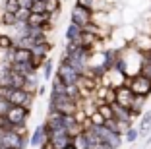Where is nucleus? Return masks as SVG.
Segmentation results:
<instances>
[{
  "instance_id": "f257e3e1",
  "label": "nucleus",
  "mask_w": 151,
  "mask_h": 149,
  "mask_svg": "<svg viewBox=\"0 0 151 149\" xmlns=\"http://www.w3.org/2000/svg\"><path fill=\"white\" fill-rule=\"evenodd\" d=\"M93 22H95V10L85 8V6L78 4V2L72 6V12H70V23L78 25L80 29H83V27H87L89 23H93Z\"/></svg>"
},
{
  "instance_id": "f03ea898",
  "label": "nucleus",
  "mask_w": 151,
  "mask_h": 149,
  "mask_svg": "<svg viewBox=\"0 0 151 149\" xmlns=\"http://www.w3.org/2000/svg\"><path fill=\"white\" fill-rule=\"evenodd\" d=\"M124 85H128L130 91H132L136 97H145V99H149V95H151V79L145 78L143 74L130 76V78L126 79Z\"/></svg>"
},
{
  "instance_id": "7ed1b4c3",
  "label": "nucleus",
  "mask_w": 151,
  "mask_h": 149,
  "mask_svg": "<svg viewBox=\"0 0 151 149\" xmlns=\"http://www.w3.org/2000/svg\"><path fill=\"white\" fill-rule=\"evenodd\" d=\"M6 120L12 126L16 124H27V118L31 116V107H23V105H10V109L6 110Z\"/></svg>"
},
{
  "instance_id": "20e7f679",
  "label": "nucleus",
  "mask_w": 151,
  "mask_h": 149,
  "mask_svg": "<svg viewBox=\"0 0 151 149\" xmlns=\"http://www.w3.org/2000/svg\"><path fill=\"white\" fill-rule=\"evenodd\" d=\"M33 99H35V93H29L27 89H12L6 97V101L10 105H23V107H31Z\"/></svg>"
},
{
  "instance_id": "39448f33",
  "label": "nucleus",
  "mask_w": 151,
  "mask_h": 149,
  "mask_svg": "<svg viewBox=\"0 0 151 149\" xmlns=\"http://www.w3.org/2000/svg\"><path fill=\"white\" fill-rule=\"evenodd\" d=\"M56 74L64 79V83H66V85L68 83H78V79H80V76H81L80 72L72 66V62H68V60H60Z\"/></svg>"
},
{
  "instance_id": "423d86ee",
  "label": "nucleus",
  "mask_w": 151,
  "mask_h": 149,
  "mask_svg": "<svg viewBox=\"0 0 151 149\" xmlns=\"http://www.w3.org/2000/svg\"><path fill=\"white\" fill-rule=\"evenodd\" d=\"M114 91H116V103L114 105L130 109V107H132V101H134V93L130 91L128 85H118V87H114Z\"/></svg>"
},
{
  "instance_id": "0eeeda50",
  "label": "nucleus",
  "mask_w": 151,
  "mask_h": 149,
  "mask_svg": "<svg viewBox=\"0 0 151 149\" xmlns=\"http://www.w3.org/2000/svg\"><path fill=\"white\" fill-rule=\"evenodd\" d=\"M130 45H132L136 50H139L142 54H147L151 50V35L145 33V31H142V33H138V37H136Z\"/></svg>"
},
{
  "instance_id": "6e6552de",
  "label": "nucleus",
  "mask_w": 151,
  "mask_h": 149,
  "mask_svg": "<svg viewBox=\"0 0 151 149\" xmlns=\"http://www.w3.org/2000/svg\"><path fill=\"white\" fill-rule=\"evenodd\" d=\"M54 23V18L50 14H29V19H27V25L29 27H45Z\"/></svg>"
},
{
  "instance_id": "1a4fd4ad",
  "label": "nucleus",
  "mask_w": 151,
  "mask_h": 149,
  "mask_svg": "<svg viewBox=\"0 0 151 149\" xmlns=\"http://www.w3.org/2000/svg\"><path fill=\"white\" fill-rule=\"evenodd\" d=\"M47 140V134H45V126L43 124H39V126H35L33 128V132L29 134V147H35V149H39L41 147V143Z\"/></svg>"
},
{
  "instance_id": "9d476101",
  "label": "nucleus",
  "mask_w": 151,
  "mask_h": 149,
  "mask_svg": "<svg viewBox=\"0 0 151 149\" xmlns=\"http://www.w3.org/2000/svg\"><path fill=\"white\" fill-rule=\"evenodd\" d=\"M138 132H139V137L147 136L151 132V109L142 114V118H139V122H138Z\"/></svg>"
},
{
  "instance_id": "9b49d317",
  "label": "nucleus",
  "mask_w": 151,
  "mask_h": 149,
  "mask_svg": "<svg viewBox=\"0 0 151 149\" xmlns=\"http://www.w3.org/2000/svg\"><path fill=\"white\" fill-rule=\"evenodd\" d=\"M52 76H54V60L49 56L45 60L43 68H41V78H43L45 81H49V79H52Z\"/></svg>"
},
{
  "instance_id": "f8f14e48",
  "label": "nucleus",
  "mask_w": 151,
  "mask_h": 149,
  "mask_svg": "<svg viewBox=\"0 0 151 149\" xmlns=\"http://www.w3.org/2000/svg\"><path fill=\"white\" fill-rule=\"evenodd\" d=\"M62 10V2L60 0H45V12L50 14L52 18H56Z\"/></svg>"
},
{
  "instance_id": "ddd939ff",
  "label": "nucleus",
  "mask_w": 151,
  "mask_h": 149,
  "mask_svg": "<svg viewBox=\"0 0 151 149\" xmlns=\"http://www.w3.org/2000/svg\"><path fill=\"white\" fill-rule=\"evenodd\" d=\"M39 85H41V76L39 74H29V76H25V89L29 93H35Z\"/></svg>"
},
{
  "instance_id": "4468645a",
  "label": "nucleus",
  "mask_w": 151,
  "mask_h": 149,
  "mask_svg": "<svg viewBox=\"0 0 151 149\" xmlns=\"http://www.w3.org/2000/svg\"><path fill=\"white\" fill-rule=\"evenodd\" d=\"M12 48H16V39L8 33H0V50L6 53V50H12Z\"/></svg>"
},
{
  "instance_id": "2eb2a0df",
  "label": "nucleus",
  "mask_w": 151,
  "mask_h": 149,
  "mask_svg": "<svg viewBox=\"0 0 151 149\" xmlns=\"http://www.w3.org/2000/svg\"><path fill=\"white\" fill-rule=\"evenodd\" d=\"M0 22H2V27H16L18 19H16V14H10L6 10H0Z\"/></svg>"
},
{
  "instance_id": "dca6fc26",
  "label": "nucleus",
  "mask_w": 151,
  "mask_h": 149,
  "mask_svg": "<svg viewBox=\"0 0 151 149\" xmlns=\"http://www.w3.org/2000/svg\"><path fill=\"white\" fill-rule=\"evenodd\" d=\"M81 29L78 25H74V23H70V25L66 27V31H64V39H66V43H72V41H78V37H80Z\"/></svg>"
},
{
  "instance_id": "f3484780",
  "label": "nucleus",
  "mask_w": 151,
  "mask_h": 149,
  "mask_svg": "<svg viewBox=\"0 0 151 149\" xmlns=\"http://www.w3.org/2000/svg\"><path fill=\"white\" fill-rule=\"evenodd\" d=\"M97 110L105 116V120L114 118V107L109 105V103H97Z\"/></svg>"
},
{
  "instance_id": "a211bd4d",
  "label": "nucleus",
  "mask_w": 151,
  "mask_h": 149,
  "mask_svg": "<svg viewBox=\"0 0 151 149\" xmlns=\"http://www.w3.org/2000/svg\"><path fill=\"white\" fill-rule=\"evenodd\" d=\"M122 137H124V141H126V143H134V141H138V137H139L138 126H132L130 130H126Z\"/></svg>"
},
{
  "instance_id": "6ab92c4d",
  "label": "nucleus",
  "mask_w": 151,
  "mask_h": 149,
  "mask_svg": "<svg viewBox=\"0 0 151 149\" xmlns=\"http://www.w3.org/2000/svg\"><path fill=\"white\" fill-rule=\"evenodd\" d=\"M45 60H47V58H41V56H35V54H33V58L29 60V66H31V72L39 74V72H41V68H43V64H45Z\"/></svg>"
},
{
  "instance_id": "aec40b11",
  "label": "nucleus",
  "mask_w": 151,
  "mask_h": 149,
  "mask_svg": "<svg viewBox=\"0 0 151 149\" xmlns=\"http://www.w3.org/2000/svg\"><path fill=\"white\" fill-rule=\"evenodd\" d=\"M138 74H143L145 78L151 79V60H147V56H143V62H142V66H139Z\"/></svg>"
},
{
  "instance_id": "412c9836",
  "label": "nucleus",
  "mask_w": 151,
  "mask_h": 149,
  "mask_svg": "<svg viewBox=\"0 0 151 149\" xmlns=\"http://www.w3.org/2000/svg\"><path fill=\"white\" fill-rule=\"evenodd\" d=\"M2 10H6V12H10V14H16V12L19 10L18 0H6L4 6H2Z\"/></svg>"
},
{
  "instance_id": "4be33fe9",
  "label": "nucleus",
  "mask_w": 151,
  "mask_h": 149,
  "mask_svg": "<svg viewBox=\"0 0 151 149\" xmlns=\"http://www.w3.org/2000/svg\"><path fill=\"white\" fill-rule=\"evenodd\" d=\"M89 122L93 124V126H105V116L97 110V112H93L91 116H89Z\"/></svg>"
},
{
  "instance_id": "5701e85b",
  "label": "nucleus",
  "mask_w": 151,
  "mask_h": 149,
  "mask_svg": "<svg viewBox=\"0 0 151 149\" xmlns=\"http://www.w3.org/2000/svg\"><path fill=\"white\" fill-rule=\"evenodd\" d=\"M29 10H23V8H19L18 12H16V19H18V23H27V19H29Z\"/></svg>"
},
{
  "instance_id": "b1692460",
  "label": "nucleus",
  "mask_w": 151,
  "mask_h": 149,
  "mask_svg": "<svg viewBox=\"0 0 151 149\" xmlns=\"http://www.w3.org/2000/svg\"><path fill=\"white\" fill-rule=\"evenodd\" d=\"M31 14H45V0H37V2H33L31 10H29Z\"/></svg>"
},
{
  "instance_id": "393cba45",
  "label": "nucleus",
  "mask_w": 151,
  "mask_h": 149,
  "mask_svg": "<svg viewBox=\"0 0 151 149\" xmlns=\"http://www.w3.org/2000/svg\"><path fill=\"white\" fill-rule=\"evenodd\" d=\"M78 4H81V6H85V8H91V10H97V6H99V2L101 0H76Z\"/></svg>"
},
{
  "instance_id": "a878e982",
  "label": "nucleus",
  "mask_w": 151,
  "mask_h": 149,
  "mask_svg": "<svg viewBox=\"0 0 151 149\" xmlns=\"http://www.w3.org/2000/svg\"><path fill=\"white\" fill-rule=\"evenodd\" d=\"M74 118H76V122H78V124H83L85 120H87V116H85V112H83L81 109H78V110L74 112Z\"/></svg>"
},
{
  "instance_id": "bb28decb",
  "label": "nucleus",
  "mask_w": 151,
  "mask_h": 149,
  "mask_svg": "<svg viewBox=\"0 0 151 149\" xmlns=\"http://www.w3.org/2000/svg\"><path fill=\"white\" fill-rule=\"evenodd\" d=\"M18 4H19V8H23V10H31L33 0H18Z\"/></svg>"
},
{
  "instance_id": "cd10ccee",
  "label": "nucleus",
  "mask_w": 151,
  "mask_h": 149,
  "mask_svg": "<svg viewBox=\"0 0 151 149\" xmlns=\"http://www.w3.org/2000/svg\"><path fill=\"white\" fill-rule=\"evenodd\" d=\"M39 149H56V147H54L52 140H49V137H47V140H45L43 143H41V147H39Z\"/></svg>"
},
{
  "instance_id": "c85d7f7f",
  "label": "nucleus",
  "mask_w": 151,
  "mask_h": 149,
  "mask_svg": "<svg viewBox=\"0 0 151 149\" xmlns=\"http://www.w3.org/2000/svg\"><path fill=\"white\" fill-rule=\"evenodd\" d=\"M47 91H50V89H49V87H47V85H45V83H41V85H39V87H37V91H35V95H39V97H43V95H45V93H47Z\"/></svg>"
},
{
  "instance_id": "c756f323",
  "label": "nucleus",
  "mask_w": 151,
  "mask_h": 149,
  "mask_svg": "<svg viewBox=\"0 0 151 149\" xmlns=\"http://www.w3.org/2000/svg\"><path fill=\"white\" fill-rule=\"evenodd\" d=\"M62 149H78V147H76V145H74V143H68V145H66V147H62Z\"/></svg>"
},
{
  "instance_id": "7c9ffc66",
  "label": "nucleus",
  "mask_w": 151,
  "mask_h": 149,
  "mask_svg": "<svg viewBox=\"0 0 151 149\" xmlns=\"http://www.w3.org/2000/svg\"><path fill=\"white\" fill-rule=\"evenodd\" d=\"M145 143H151V132L147 134V140H145Z\"/></svg>"
},
{
  "instance_id": "2f4dec72",
  "label": "nucleus",
  "mask_w": 151,
  "mask_h": 149,
  "mask_svg": "<svg viewBox=\"0 0 151 149\" xmlns=\"http://www.w3.org/2000/svg\"><path fill=\"white\" fill-rule=\"evenodd\" d=\"M145 56H147V60H151V50H149V53L145 54Z\"/></svg>"
},
{
  "instance_id": "473e14b6",
  "label": "nucleus",
  "mask_w": 151,
  "mask_h": 149,
  "mask_svg": "<svg viewBox=\"0 0 151 149\" xmlns=\"http://www.w3.org/2000/svg\"><path fill=\"white\" fill-rule=\"evenodd\" d=\"M2 99H4V97H2V95H0V101H2Z\"/></svg>"
},
{
  "instance_id": "72a5a7b5",
  "label": "nucleus",
  "mask_w": 151,
  "mask_h": 149,
  "mask_svg": "<svg viewBox=\"0 0 151 149\" xmlns=\"http://www.w3.org/2000/svg\"><path fill=\"white\" fill-rule=\"evenodd\" d=\"M0 27H2V22H0Z\"/></svg>"
},
{
  "instance_id": "f704fd0d",
  "label": "nucleus",
  "mask_w": 151,
  "mask_h": 149,
  "mask_svg": "<svg viewBox=\"0 0 151 149\" xmlns=\"http://www.w3.org/2000/svg\"><path fill=\"white\" fill-rule=\"evenodd\" d=\"M33 2H37V0H33Z\"/></svg>"
},
{
  "instance_id": "c9c22d12",
  "label": "nucleus",
  "mask_w": 151,
  "mask_h": 149,
  "mask_svg": "<svg viewBox=\"0 0 151 149\" xmlns=\"http://www.w3.org/2000/svg\"><path fill=\"white\" fill-rule=\"evenodd\" d=\"M0 10H2V8H0Z\"/></svg>"
}]
</instances>
